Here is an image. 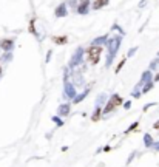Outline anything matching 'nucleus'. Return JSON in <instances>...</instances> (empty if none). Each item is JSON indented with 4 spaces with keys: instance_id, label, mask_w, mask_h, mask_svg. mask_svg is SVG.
<instances>
[{
    "instance_id": "f3484780",
    "label": "nucleus",
    "mask_w": 159,
    "mask_h": 167,
    "mask_svg": "<svg viewBox=\"0 0 159 167\" xmlns=\"http://www.w3.org/2000/svg\"><path fill=\"white\" fill-rule=\"evenodd\" d=\"M153 88V81H150V82H147L144 85V90H142V93H147L148 90H152Z\"/></svg>"
},
{
    "instance_id": "c85d7f7f",
    "label": "nucleus",
    "mask_w": 159,
    "mask_h": 167,
    "mask_svg": "<svg viewBox=\"0 0 159 167\" xmlns=\"http://www.w3.org/2000/svg\"><path fill=\"white\" fill-rule=\"evenodd\" d=\"M80 2H90V0H80Z\"/></svg>"
},
{
    "instance_id": "bb28decb",
    "label": "nucleus",
    "mask_w": 159,
    "mask_h": 167,
    "mask_svg": "<svg viewBox=\"0 0 159 167\" xmlns=\"http://www.w3.org/2000/svg\"><path fill=\"white\" fill-rule=\"evenodd\" d=\"M155 81H156V82H158V81H159V73H158V74H156V76H155Z\"/></svg>"
},
{
    "instance_id": "393cba45",
    "label": "nucleus",
    "mask_w": 159,
    "mask_h": 167,
    "mask_svg": "<svg viewBox=\"0 0 159 167\" xmlns=\"http://www.w3.org/2000/svg\"><path fill=\"white\" fill-rule=\"evenodd\" d=\"M51 54H53V53H51V51H48V56H46V62H49V57H51Z\"/></svg>"
},
{
    "instance_id": "412c9836",
    "label": "nucleus",
    "mask_w": 159,
    "mask_h": 167,
    "mask_svg": "<svg viewBox=\"0 0 159 167\" xmlns=\"http://www.w3.org/2000/svg\"><path fill=\"white\" fill-rule=\"evenodd\" d=\"M85 96H87V91H85V93H82V94H80V96H77V98H76V99H74V102H76V104H77V102H80V101H82V99H83V98H85Z\"/></svg>"
},
{
    "instance_id": "cd10ccee",
    "label": "nucleus",
    "mask_w": 159,
    "mask_h": 167,
    "mask_svg": "<svg viewBox=\"0 0 159 167\" xmlns=\"http://www.w3.org/2000/svg\"><path fill=\"white\" fill-rule=\"evenodd\" d=\"M156 149H158V150H159V144H156Z\"/></svg>"
},
{
    "instance_id": "1a4fd4ad",
    "label": "nucleus",
    "mask_w": 159,
    "mask_h": 167,
    "mask_svg": "<svg viewBox=\"0 0 159 167\" xmlns=\"http://www.w3.org/2000/svg\"><path fill=\"white\" fill-rule=\"evenodd\" d=\"M53 42L56 45H67L68 43V37L67 36H53Z\"/></svg>"
},
{
    "instance_id": "f8f14e48",
    "label": "nucleus",
    "mask_w": 159,
    "mask_h": 167,
    "mask_svg": "<svg viewBox=\"0 0 159 167\" xmlns=\"http://www.w3.org/2000/svg\"><path fill=\"white\" fill-rule=\"evenodd\" d=\"M101 115H102V108H101V105H97L96 110H94V113H93V118H91V119H93L94 122H97V121L101 119Z\"/></svg>"
},
{
    "instance_id": "5701e85b",
    "label": "nucleus",
    "mask_w": 159,
    "mask_h": 167,
    "mask_svg": "<svg viewBox=\"0 0 159 167\" xmlns=\"http://www.w3.org/2000/svg\"><path fill=\"white\" fill-rule=\"evenodd\" d=\"M124 107H125V108H130V107H131V102H130V101H127V102L124 104Z\"/></svg>"
},
{
    "instance_id": "7c9ffc66",
    "label": "nucleus",
    "mask_w": 159,
    "mask_h": 167,
    "mask_svg": "<svg viewBox=\"0 0 159 167\" xmlns=\"http://www.w3.org/2000/svg\"><path fill=\"white\" fill-rule=\"evenodd\" d=\"M158 56H159V53H158Z\"/></svg>"
},
{
    "instance_id": "a211bd4d",
    "label": "nucleus",
    "mask_w": 159,
    "mask_h": 167,
    "mask_svg": "<svg viewBox=\"0 0 159 167\" xmlns=\"http://www.w3.org/2000/svg\"><path fill=\"white\" fill-rule=\"evenodd\" d=\"M125 60H127V57H124V59L120 60V62H119V65H118V67H116V70H115V73H119L120 70H122V67L125 65Z\"/></svg>"
},
{
    "instance_id": "f03ea898",
    "label": "nucleus",
    "mask_w": 159,
    "mask_h": 167,
    "mask_svg": "<svg viewBox=\"0 0 159 167\" xmlns=\"http://www.w3.org/2000/svg\"><path fill=\"white\" fill-rule=\"evenodd\" d=\"M101 54H102V46L101 45H90L87 48V57H88L91 65H96L99 62Z\"/></svg>"
},
{
    "instance_id": "7ed1b4c3",
    "label": "nucleus",
    "mask_w": 159,
    "mask_h": 167,
    "mask_svg": "<svg viewBox=\"0 0 159 167\" xmlns=\"http://www.w3.org/2000/svg\"><path fill=\"white\" fill-rule=\"evenodd\" d=\"M122 104V98H120L119 94H113L111 98H110V101L107 102V105H105V108H104V113L107 115V113H110V112H113L118 105Z\"/></svg>"
},
{
    "instance_id": "dca6fc26",
    "label": "nucleus",
    "mask_w": 159,
    "mask_h": 167,
    "mask_svg": "<svg viewBox=\"0 0 159 167\" xmlns=\"http://www.w3.org/2000/svg\"><path fill=\"white\" fill-rule=\"evenodd\" d=\"M144 139H145V146H147V147H150V146L153 144V138H152L150 135H145Z\"/></svg>"
},
{
    "instance_id": "20e7f679",
    "label": "nucleus",
    "mask_w": 159,
    "mask_h": 167,
    "mask_svg": "<svg viewBox=\"0 0 159 167\" xmlns=\"http://www.w3.org/2000/svg\"><path fill=\"white\" fill-rule=\"evenodd\" d=\"M67 14H68V5H67V2L57 5V8L54 9V16L56 17H67Z\"/></svg>"
},
{
    "instance_id": "ddd939ff",
    "label": "nucleus",
    "mask_w": 159,
    "mask_h": 167,
    "mask_svg": "<svg viewBox=\"0 0 159 167\" xmlns=\"http://www.w3.org/2000/svg\"><path fill=\"white\" fill-rule=\"evenodd\" d=\"M59 113H60V116H67V115L70 113V104L60 105V108H59Z\"/></svg>"
},
{
    "instance_id": "f257e3e1",
    "label": "nucleus",
    "mask_w": 159,
    "mask_h": 167,
    "mask_svg": "<svg viewBox=\"0 0 159 167\" xmlns=\"http://www.w3.org/2000/svg\"><path fill=\"white\" fill-rule=\"evenodd\" d=\"M120 42H122V36H115L113 39L107 42V46H108V57H107V67L111 65V60L113 57L118 54L119 51V46H120Z\"/></svg>"
},
{
    "instance_id": "6e6552de",
    "label": "nucleus",
    "mask_w": 159,
    "mask_h": 167,
    "mask_svg": "<svg viewBox=\"0 0 159 167\" xmlns=\"http://www.w3.org/2000/svg\"><path fill=\"white\" fill-rule=\"evenodd\" d=\"M108 41H110V39H108V34H104V36H101V37H96L94 41L91 42V45H101V46H102V45H107Z\"/></svg>"
},
{
    "instance_id": "423d86ee",
    "label": "nucleus",
    "mask_w": 159,
    "mask_h": 167,
    "mask_svg": "<svg viewBox=\"0 0 159 167\" xmlns=\"http://www.w3.org/2000/svg\"><path fill=\"white\" fill-rule=\"evenodd\" d=\"M14 43H16L14 39H3V41L0 42V48L3 51H11L14 48Z\"/></svg>"
},
{
    "instance_id": "a878e982",
    "label": "nucleus",
    "mask_w": 159,
    "mask_h": 167,
    "mask_svg": "<svg viewBox=\"0 0 159 167\" xmlns=\"http://www.w3.org/2000/svg\"><path fill=\"white\" fill-rule=\"evenodd\" d=\"M53 119H54V121H56L59 125H62V121H60V119H57V118H53Z\"/></svg>"
},
{
    "instance_id": "4468645a",
    "label": "nucleus",
    "mask_w": 159,
    "mask_h": 167,
    "mask_svg": "<svg viewBox=\"0 0 159 167\" xmlns=\"http://www.w3.org/2000/svg\"><path fill=\"white\" fill-rule=\"evenodd\" d=\"M65 88H67V94H68L70 98H73V96H74V87H73L71 84H65Z\"/></svg>"
},
{
    "instance_id": "c756f323",
    "label": "nucleus",
    "mask_w": 159,
    "mask_h": 167,
    "mask_svg": "<svg viewBox=\"0 0 159 167\" xmlns=\"http://www.w3.org/2000/svg\"><path fill=\"white\" fill-rule=\"evenodd\" d=\"M0 74H2V67H0Z\"/></svg>"
},
{
    "instance_id": "39448f33",
    "label": "nucleus",
    "mask_w": 159,
    "mask_h": 167,
    "mask_svg": "<svg viewBox=\"0 0 159 167\" xmlns=\"http://www.w3.org/2000/svg\"><path fill=\"white\" fill-rule=\"evenodd\" d=\"M83 53H87V51H85L82 46H79V48L76 50V53H74V56H73V59H71V64H70L71 67H76V65H79L80 60H82V54H83Z\"/></svg>"
},
{
    "instance_id": "2eb2a0df",
    "label": "nucleus",
    "mask_w": 159,
    "mask_h": 167,
    "mask_svg": "<svg viewBox=\"0 0 159 167\" xmlns=\"http://www.w3.org/2000/svg\"><path fill=\"white\" fill-rule=\"evenodd\" d=\"M30 33L34 34L36 37H39V34H37V31H36V28H34V19H31V22H30Z\"/></svg>"
},
{
    "instance_id": "9b49d317",
    "label": "nucleus",
    "mask_w": 159,
    "mask_h": 167,
    "mask_svg": "<svg viewBox=\"0 0 159 167\" xmlns=\"http://www.w3.org/2000/svg\"><path fill=\"white\" fill-rule=\"evenodd\" d=\"M152 81V71L150 70H147V71H144L142 73V78H141V84H147Z\"/></svg>"
},
{
    "instance_id": "6ab92c4d",
    "label": "nucleus",
    "mask_w": 159,
    "mask_h": 167,
    "mask_svg": "<svg viewBox=\"0 0 159 167\" xmlns=\"http://www.w3.org/2000/svg\"><path fill=\"white\" fill-rule=\"evenodd\" d=\"M139 125V122H133V124L130 125V128H127V131L125 133H130V131H133V130H136V127Z\"/></svg>"
},
{
    "instance_id": "4be33fe9",
    "label": "nucleus",
    "mask_w": 159,
    "mask_h": 167,
    "mask_svg": "<svg viewBox=\"0 0 159 167\" xmlns=\"http://www.w3.org/2000/svg\"><path fill=\"white\" fill-rule=\"evenodd\" d=\"M156 64H158V60H153V62L150 64V70H155V68H156Z\"/></svg>"
},
{
    "instance_id": "0eeeda50",
    "label": "nucleus",
    "mask_w": 159,
    "mask_h": 167,
    "mask_svg": "<svg viewBox=\"0 0 159 167\" xmlns=\"http://www.w3.org/2000/svg\"><path fill=\"white\" fill-rule=\"evenodd\" d=\"M88 11H90V2H80L77 9H76V12H77V14H82V16L88 14Z\"/></svg>"
},
{
    "instance_id": "b1692460",
    "label": "nucleus",
    "mask_w": 159,
    "mask_h": 167,
    "mask_svg": "<svg viewBox=\"0 0 159 167\" xmlns=\"http://www.w3.org/2000/svg\"><path fill=\"white\" fill-rule=\"evenodd\" d=\"M153 128H155V130H159V119L155 122V124H153Z\"/></svg>"
},
{
    "instance_id": "aec40b11",
    "label": "nucleus",
    "mask_w": 159,
    "mask_h": 167,
    "mask_svg": "<svg viewBox=\"0 0 159 167\" xmlns=\"http://www.w3.org/2000/svg\"><path fill=\"white\" fill-rule=\"evenodd\" d=\"M138 51V46H133V48H130V51H128V54H127V57H131L134 53Z\"/></svg>"
},
{
    "instance_id": "9d476101",
    "label": "nucleus",
    "mask_w": 159,
    "mask_h": 167,
    "mask_svg": "<svg viewBox=\"0 0 159 167\" xmlns=\"http://www.w3.org/2000/svg\"><path fill=\"white\" fill-rule=\"evenodd\" d=\"M108 2H110V0H96V2L93 3V6H91V8L97 11V9H101V8L107 6V5H108Z\"/></svg>"
}]
</instances>
